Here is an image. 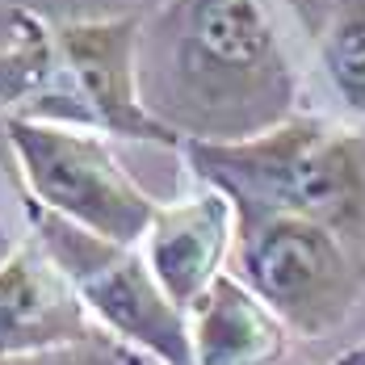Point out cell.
I'll use <instances>...</instances> for the list:
<instances>
[{"label": "cell", "mask_w": 365, "mask_h": 365, "mask_svg": "<svg viewBox=\"0 0 365 365\" xmlns=\"http://www.w3.org/2000/svg\"><path fill=\"white\" fill-rule=\"evenodd\" d=\"M135 84L181 143H244L298 113V72L264 0H160L139 21Z\"/></svg>", "instance_id": "1"}, {"label": "cell", "mask_w": 365, "mask_h": 365, "mask_svg": "<svg viewBox=\"0 0 365 365\" xmlns=\"http://www.w3.org/2000/svg\"><path fill=\"white\" fill-rule=\"evenodd\" d=\"M185 155L231 206L302 215L365 264V130L294 113L244 143H185Z\"/></svg>", "instance_id": "2"}, {"label": "cell", "mask_w": 365, "mask_h": 365, "mask_svg": "<svg viewBox=\"0 0 365 365\" xmlns=\"http://www.w3.org/2000/svg\"><path fill=\"white\" fill-rule=\"evenodd\" d=\"M231 277L282 319V328L319 340L349 324L365 298V264L328 227L264 206H231Z\"/></svg>", "instance_id": "3"}, {"label": "cell", "mask_w": 365, "mask_h": 365, "mask_svg": "<svg viewBox=\"0 0 365 365\" xmlns=\"http://www.w3.org/2000/svg\"><path fill=\"white\" fill-rule=\"evenodd\" d=\"M30 215H34L38 235L34 244L68 277V286L84 302L97 328L130 349H143L160 365H193L189 319L160 290V282L151 277L143 252L135 244L101 240L76 222L42 210L38 202H30Z\"/></svg>", "instance_id": "4"}, {"label": "cell", "mask_w": 365, "mask_h": 365, "mask_svg": "<svg viewBox=\"0 0 365 365\" xmlns=\"http://www.w3.org/2000/svg\"><path fill=\"white\" fill-rule=\"evenodd\" d=\"M4 139L21 164L30 202L113 244H139L160 202L122 173L110 147L88 130L38 118H9Z\"/></svg>", "instance_id": "5"}, {"label": "cell", "mask_w": 365, "mask_h": 365, "mask_svg": "<svg viewBox=\"0 0 365 365\" xmlns=\"http://www.w3.org/2000/svg\"><path fill=\"white\" fill-rule=\"evenodd\" d=\"M135 38L139 17H97V21H63L55 30V51L63 55L68 72L76 76V88L88 106V118L118 139L135 143L181 147V139L160 126L139 101L135 84Z\"/></svg>", "instance_id": "6"}, {"label": "cell", "mask_w": 365, "mask_h": 365, "mask_svg": "<svg viewBox=\"0 0 365 365\" xmlns=\"http://www.w3.org/2000/svg\"><path fill=\"white\" fill-rule=\"evenodd\" d=\"M84 302L38 244H21L0 260V361L97 336Z\"/></svg>", "instance_id": "7"}, {"label": "cell", "mask_w": 365, "mask_h": 365, "mask_svg": "<svg viewBox=\"0 0 365 365\" xmlns=\"http://www.w3.org/2000/svg\"><path fill=\"white\" fill-rule=\"evenodd\" d=\"M235 240V210L219 189H202L185 202L155 206L143 235V260L160 290L181 311L222 273Z\"/></svg>", "instance_id": "8"}, {"label": "cell", "mask_w": 365, "mask_h": 365, "mask_svg": "<svg viewBox=\"0 0 365 365\" xmlns=\"http://www.w3.org/2000/svg\"><path fill=\"white\" fill-rule=\"evenodd\" d=\"M193 365H277L286 357L282 319L227 269L185 311Z\"/></svg>", "instance_id": "9"}, {"label": "cell", "mask_w": 365, "mask_h": 365, "mask_svg": "<svg viewBox=\"0 0 365 365\" xmlns=\"http://www.w3.org/2000/svg\"><path fill=\"white\" fill-rule=\"evenodd\" d=\"M319 59L344 113L365 118V0H331Z\"/></svg>", "instance_id": "10"}, {"label": "cell", "mask_w": 365, "mask_h": 365, "mask_svg": "<svg viewBox=\"0 0 365 365\" xmlns=\"http://www.w3.org/2000/svg\"><path fill=\"white\" fill-rule=\"evenodd\" d=\"M0 365H143L130 344L113 340L110 331H97L80 344H63V349H46V353H30V357H13Z\"/></svg>", "instance_id": "11"}, {"label": "cell", "mask_w": 365, "mask_h": 365, "mask_svg": "<svg viewBox=\"0 0 365 365\" xmlns=\"http://www.w3.org/2000/svg\"><path fill=\"white\" fill-rule=\"evenodd\" d=\"M331 365H365V340L357 344V349H349V353H340V357H336Z\"/></svg>", "instance_id": "12"}]
</instances>
